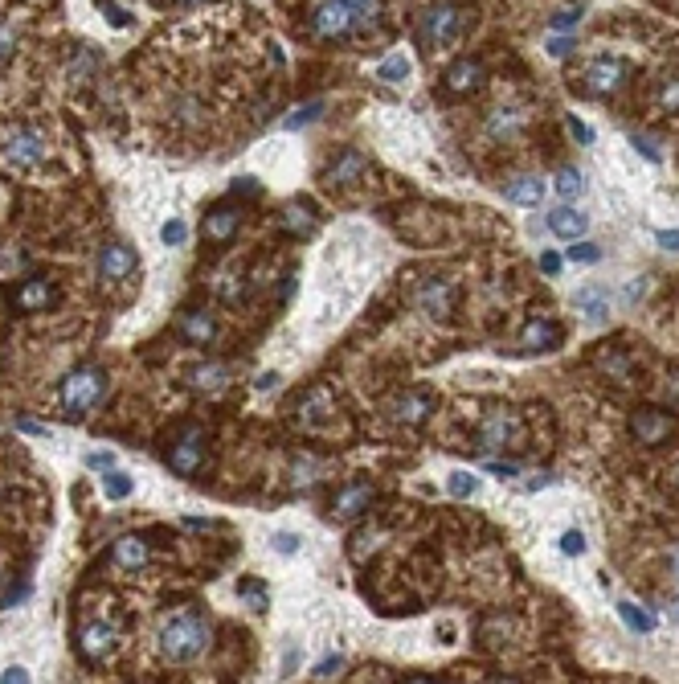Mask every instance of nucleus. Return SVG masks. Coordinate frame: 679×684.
Masks as SVG:
<instances>
[{
    "label": "nucleus",
    "mask_w": 679,
    "mask_h": 684,
    "mask_svg": "<svg viewBox=\"0 0 679 684\" xmlns=\"http://www.w3.org/2000/svg\"><path fill=\"white\" fill-rule=\"evenodd\" d=\"M205 644H209V623L201 615H176L160 627V652L172 664H185V660L201 656Z\"/></svg>",
    "instance_id": "1"
},
{
    "label": "nucleus",
    "mask_w": 679,
    "mask_h": 684,
    "mask_svg": "<svg viewBox=\"0 0 679 684\" xmlns=\"http://www.w3.org/2000/svg\"><path fill=\"white\" fill-rule=\"evenodd\" d=\"M103 390H107L103 369L82 365V369H74V373L62 381V410H66L70 418H82V414L95 410V402L103 398Z\"/></svg>",
    "instance_id": "2"
},
{
    "label": "nucleus",
    "mask_w": 679,
    "mask_h": 684,
    "mask_svg": "<svg viewBox=\"0 0 679 684\" xmlns=\"http://www.w3.org/2000/svg\"><path fill=\"white\" fill-rule=\"evenodd\" d=\"M463 17H467V13H463L459 5H434V9L418 21V41H422V50H446V46H455V37L467 29Z\"/></svg>",
    "instance_id": "3"
},
{
    "label": "nucleus",
    "mask_w": 679,
    "mask_h": 684,
    "mask_svg": "<svg viewBox=\"0 0 679 684\" xmlns=\"http://www.w3.org/2000/svg\"><path fill=\"white\" fill-rule=\"evenodd\" d=\"M356 13L348 0H315L311 5V33L320 41H344L356 29Z\"/></svg>",
    "instance_id": "4"
},
{
    "label": "nucleus",
    "mask_w": 679,
    "mask_h": 684,
    "mask_svg": "<svg viewBox=\"0 0 679 684\" xmlns=\"http://www.w3.org/2000/svg\"><path fill=\"white\" fill-rule=\"evenodd\" d=\"M626 78H630V62H622L614 54H598L581 66V87L590 95H614L626 87Z\"/></svg>",
    "instance_id": "5"
},
{
    "label": "nucleus",
    "mask_w": 679,
    "mask_h": 684,
    "mask_svg": "<svg viewBox=\"0 0 679 684\" xmlns=\"http://www.w3.org/2000/svg\"><path fill=\"white\" fill-rule=\"evenodd\" d=\"M5 160H9L13 168H33V164H41V160H45V136L37 132V127H21V132H13L9 144H5Z\"/></svg>",
    "instance_id": "6"
},
{
    "label": "nucleus",
    "mask_w": 679,
    "mask_h": 684,
    "mask_svg": "<svg viewBox=\"0 0 679 684\" xmlns=\"http://www.w3.org/2000/svg\"><path fill=\"white\" fill-rule=\"evenodd\" d=\"M201 455H205V431H201V426H189L185 439H176V447L168 451V463H172V472H180V476H197Z\"/></svg>",
    "instance_id": "7"
},
{
    "label": "nucleus",
    "mask_w": 679,
    "mask_h": 684,
    "mask_svg": "<svg viewBox=\"0 0 679 684\" xmlns=\"http://www.w3.org/2000/svg\"><path fill=\"white\" fill-rule=\"evenodd\" d=\"M516 414L512 410H495V414H487V422H483V431H479V451H500V447H508L512 439H516Z\"/></svg>",
    "instance_id": "8"
},
{
    "label": "nucleus",
    "mask_w": 679,
    "mask_h": 684,
    "mask_svg": "<svg viewBox=\"0 0 679 684\" xmlns=\"http://www.w3.org/2000/svg\"><path fill=\"white\" fill-rule=\"evenodd\" d=\"M135 271V250L123 242H111L99 250V279L103 283H123Z\"/></svg>",
    "instance_id": "9"
},
{
    "label": "nucleus",
    "mask_w": 679,
    "mask_h": 684,
    "mask_svg": "<svg viewBox=\"0 0 679 684\" xmlns=\"http://www.w3.org/2000/svg\"><path fill=\"white\" fill-rule=\"evenodd\" d=\"M373 504V484H365V480H356V484H348L336 500H332V517L336 521H352V517H360Z\"/></svg>",
    "instance_id": "10"
},
{
    "label": "nucleus",
    "mask_w": 679,
    "mask_h": 684,
    "mask_svg": "<svg viewBox=\"0 0 679 684\" xmlns=\"http://www.w3.org/2000/svg\"><path fill=\"white\" fill-rule=\"evenodd\" d=\"M630 435H635L639 443H647V447H655V443H663L671 435V418L663 410H639L635 418H630Z\"/></svg>",
    "instance_id": "11"
},
{
    "label": "nucleus",
    "mask_w": 679,
    "mask_h": 684,
    "mask_svg": "<svg viewBox=\"0 0 679 684\" xmlns=\"http://www.w3.org/2000/svg\"><path fill=\"white\" fill-rule=\"evenodd\" d=\"M557 345H561V328L553 320H545V316H536L524 328V336H520V349L524 353H553Z\"/></svg>",
    "instance_id": "12"
},
{
    "label": "nucleus",
    "mask_w": 679,
    "mask_h": 684,
    "mask_svg": "<svg viewBox=\"0 0 679 684\" xmlns=\"http://www.w3.org/2000/svg\"><path fill=\"white\" fill-rule=\"evenodd\" d=\"M483 78H487V70H483L479 58H459L455 66L446 70V87L455 91V95H471V91L483 87Z\"/></svg>",
    "instance_id": "13"
},
{
    "label": "nucleus",
    "mask_w": 679,
    "mask_h": 684,
    "mask_svg": "<svg viewBox=\"0 0 679 684\" xmlns=\"http://www.w3.org/2000/svg\"><path fill=\"white\" fill-rule=\"evenodd\" d=\"M78 652H82L86 660H103V656H111V652H115V631H111L107 623H86V627L78 631Z\"/></svg>",
    "instance_id": "14"
},
{
    "label": "nucleus",
    "mask_w": 679,
    "mask_h": 684,
    "mask_svg": "<svg viewBox=\"0 0 679 684\" xmlns=\"http://www.w3.org/2000/svg\"><path fill=\"white\" fill-rule=\"evenodd\" d=\"M13 304H17L21 312H45V308L58 304V287H54L50 279H29V283L17 291Z\"/></svg>",
    "instance_id": "15"
},
{
    "label": "nucleus",
    "mask_w": 679,
    "mask_h": 684,
    "mask_svg": "<svg viewBox=\"0 0 679 684\" xmlns=\"http://www.w3.org/2000/svg\"><path fill=\"white\" fill-rule=\"evenodd\" d=\"M549 230H553L557 238H565V242H577L585 230H590V218H585L581 209H573V205H557V209L549 213Z\"/></svg>",
    "instance_id": "16"
},
{
    "label": "nucleus",
    "mask_w": 679,
    "mask_h": 684,
    "mask_svg": "<svg viewBox=\"0 0 679 684\" xmlns=\"http://www.w3.org/2000/svg\"><path fill=\"white\" fill-rule=\"evenodd\" d=\"M238 222H242V213L234 205H217V209H209V218H205L201 230H205L209 242H230L238 234Z\"/></svg>",
    "instance_id": "17"
},
{
    "label": "nucleus",
    "mask_w": 679,
    "mask_h": 684,
    "mask_svg": "<svg viewBox=\"0 0 679 684\" xmlns=\"http://www.w3.org/2000/svg\"><path fill=\"white\" fill-rule=\"evenodd\" d=\"M418 304L430 312V316H450L455 312V287H450L446 279H430L418 295Z\"/></svg>",
    "instance_id": "18"
},
{
    "label": "nucleus",
    "mask_w": 679,
    "mask_h": 684,
    "mask_svg": "<svg viewBox=\"0 0 679 684\" xmlns=\"http://www.w3.org/2000/svg\"><path fill=\"white\" fill-rule=\"evenodd\" d=\"M545 193H549V185L540 181V177H516V181L504 185V197L512 205H524V209H536L540 201H545Z\"/></svg>",
    "instance_id": "19"
},
{
    "label": "nucleus",
    "mask_w": 679,
    "mask_h": 684,
    "mask_svg": "<svg viewBox=\"0 0 679 684\" xmlns=\"http://www.w3.org/2000/svg\"><path fill=\"white\" fill-rule=\"evenodd\" d=\"M111 558H115L119 570H140L148 562V541L144 537H119L115 549H111Z\"/></svg>",
    "instance_id": "20"
},
{
    "label": "nucleus",
    "mask_w": 679,
    "mask_h": 684,
    "mask_svg": "<svg viewBox=\"0 0 679 684\" xmlns=\"http://www.w3.org/2000/svg\"><path fill=\"white\" fill-rule=\"evenodd\" d=\"M360 173H365V156H360V152H344V156L332 160V168L324 173V181L328 185H352Z\"/></svg>",
    "instance_id": "21"
},
{
    "label": "nucleus",
    "mask_w": 679,
    "mask_h": 684,
    "mask_svg": "<svg viewBox=\"0 0 679 684\" xmlns=\"http://www.w3.org/2000/svg\"><path fill=\"white\" fill-rule=\"evenodd\" d=\"M189 381H193V390H201V394H221L225 390V381H230V369L225 365H197L193 373H189Z\"/></svg>",
    "instance_id": "22"
},
{
    "label": "nucleus",
    "mask_w": 679,
    "mask_h": 684,
    "mask_svg": "<svg viewBox=\"0 0 679 684\" xmlns=\"http://www.w3.org/2000/svg\"><path fill=\"white\" fill-rule=\"evenodd\" d=\"M180 336H185L189 345H209L213 340V316L209 312H185L180 316Z\"/></svg>",
    "instance_id": "23"
},
{
    "label": "nucleus",
    "mask_w": 679,
    "mask_h": 684,
    "mask_svg": "<svg viewBox=\"0 0 679 684\" xmlns=\"http://www.w3.org/2000/svg\"><path fill=\"white\" fill-rule=\"evenodd\" d=\"M430 410H434V402H430L426 394H405V398H397L393 418H397V422L418 426V422H426V414H430Z\"/></svg>",
    "instance_id": "24"
},
{
    "label": "nucleus",
    "mask_w": 679,
    "mask_h": 684,
    "mask_svg": "<svg viewBox=\"0 0 679 684\" xmlns=\"http://www.w3.org/2000/svg\"><path fill=\"white\" fill-rule=\"evenodd\" d=\"M311 226H315V218H311V205L307 201H287L283 205V230L287 234L303 238V234H311Z\"/></svg>",
    "instance_id": "25"
},
{
    "label": "nucleus",
    "mask_w": 679,
    "mask_h": 684,
    "mask_svg": "<svg viewBox=\"0 0 679 684\" xmlns=\"http://www.w3.org/2000/svg\"><path fill=\"white\" fill-rule=\"evenodd\" d=\"M573 304L577 308H585L594 320H602L606 312H610V304H606V291L602 287H581V291H573Z\"/></svg>",
    "instance_id": "26"
},
{
    "label": "nucleus",
    "mask_w": 679,
    "mask_h": 684,
    "mask_svg": "<svg viewBox=\"0 0 679 684\" xmlns=\"http://www.w3.org/2000/svg\"><path fill=\"white\" fill-rule=\"evenodd\" d=\"M618 619L635 631V635H651L655 631V619L643 611V607H635V603H618Z\"/></svg>",
    "instance_id": "27"
},
{
    "label": "nucleus",
    "mask_w": 679,
    "mask_h": 684,
    "mask_svg": "<svg viewBox=\"0 0 679 684\" xmlns=\"http://www.w3.org/2000/svg\"><path fill=\"white\" fill-rule=\"evenodd\" d=\"M553 189L565 197V201H577L585 193V177L577 173V168H561V173L553 177Z\"/></svg>",
    "instance_id": "28"
},
{
    "label": "nucleus",
    "mask_w": 679,
    "mask_h": 684,
    "mask_svg": "<svg viewBox=\"0 0 679 684\" xmlns=\"http://www.w3.org/2000/svg\"><path fill=\"white\" fill-rule=\"evenodd\" d=\"M410 58H405V54H393V58H385L381 66H377V78L381 82H405V78H410Z\"/></svg>",
    "instance_id": "29"
},
{
    "label": "nucleus",
    "mask_w": 679,
    "mask_h": 684,
    "mask_svg": "<svg viewBox=\"0 0 679 684\" xmlns=\"http://www.w3.org/2000/svg\"><path fill=\"white\" fill-rule=\"evenodd\" d=\"M446 492L459 496V500H471V496L479 492V480H475L471 472H450V476H446Z\"/></svg>",
    "instance_id": "30"
},
{
    "label": "nucleus",
    "mask_w": 679,
    "mask_h": 684,
    "mask_svg": "<svg viewBox=\"0 0 679 684\" xmlns=\"http://www.w3.org/2000/svg\"><path fill=\"white\" fill-rule=\"evenodd\" d=\"M655 103H659L663 111H679V74L659 82V87H655Z\"/></svg>",
    "instance_id": "31"
},
{
    "label": "nucleus",
    "mask_w": 679,
    "mask_h": 684,
    "mask_svg": "<svg viewBox=\"0 0 679 684\" xmlns=\"http://www.w3.org/2000/svg\"><path fill=\"white\" fill-rule=\"evenodd\" d=\"M516 127H520V119H516L512 111H495V115H491V123H487V132H491L495 140H508V136L516 132Z\"/></svg>",
    "instance_id": "32"
},
{
    "label": "nucleus",
    "mask_w": 679,
    "mask_h": 684,
    "mask_svg": "<svg viewBox=\"0 0 679 684\" xmlns=\"http://www.w3.org/2000/svg\"><path fill=\"white\" fill-rule=\"evenodd\" d=\"M565 254H569V263H598L602 259V246H594V242H573Z\"/></svg>",
    "instance_id": "33"
},
{
    "label": "nucleus",
    "mask_w": 679,
    "mask_h": 684,
    "mask_svg": "<svg viewBox=\"0 0 679 684\" xmlns=\"http://www.w3.org/2000/svg\"><path fill=\"white\" fill-rule=\"evenodd\" d=\"M107 496L111 500H123V496H131V476H123V472H107Z\"/></svg>",
    "instance_id": "34"
},
{
    "label": "nucleus",
    "mask_w": 679,
    "mask_h": 684,
    "mask_svg": "<svg viewBox=\"0 0 679 684\" xmlns=\"http://www.w3.org/2000/svg\"><path fill=\"white\" fill-rule=\"evenodd\" d=\"M561 553H569V558H581V553H585V533L581 529L561 533Z\"/></svg>",
    "instance_id": "35"
},
{
    "label": "nucleus",
    "mask_w": 679,
    "mask_h": 684,
    "mask_svg": "<svg viewBox=\"0 0 679 684\" xmlns=\"http://www.w3.org/2000/svg\"><path fill=\"white\" fill-rule=\"evenodd\" d=\"M160 238H164V246H180V242L189 238V230H185V222H180V218H172V222H164Z\"/></svg>",
    "instance_id": "36"
},
{
    "label": "nucleus",
    "mask_w": 679,
    "mask_h": 684,
    "mask_svg": "<svg viewBox=\"0 0 679 684\" xmlns=\"http://www.w3.org/2000/svg\"><path fill=\"white\" fill-rule=\"evenodd\" d=\"M238 594L246 598V603H250L254 611H266V590H262L258 582H242V586H238Z\"/></svg>",
    "instance_id": "37"
},
{
    "label": "nucleus",
    "mask_w": 679,
    "mask_h": 684,
    "mask_svg": "<svg viewBox=\"0 0 679 684\" xmlns=\"http://www.w3.org/2000/svg\"><path fill=\"white\" fill-rule=\"evenodd\" d=\"M315 472H320V463H315V459H299V463H295V472H291V484H295V488H303V484H311V476H315Z\"/></svg>",
    "instance_id": "38"
},
{
    "label": "nucleus",
    "mask_w": 679,
    "mask_h": 684,
    "mask_svg": "<svg viewBox=\"0 0 679 684\" xmlns=\"http://www.w3.org/2000/svg\"><path fill=\"white\" fill-rule=\"evenodd\" d=\"M348 5H352V13L360 21H377L381 17V0H348Z\"/></svg>",
    "instance_id": "39"
},
{
    "label": "nucleus",
    "mask_w": 679,
    "mask_h": 684,
    "mask_svg": "<svg viewBox=\"0 0 679 684\" xmlns=\"http://www.w3.org/2000/svg\"><path fill=\"white\" fill-rule=\"evenodd\" d=\"M324 111V103H311V107H299L291 119H287V127H291V132H295V127H303V123H311V115H320Z\"/></svg>",
    "instance_id": "40"
},
{
    "label": "nucleus",
    "mask_w": 679,
    "mask_h": 684,
    "mask_svg": "<svg viewBox=\"0 0 679 684\" xmlns=\"http://www.w3.org/2000/svg\"><path fill=\"white\" fill-rule=\"evenodd\" d=\"M17 46V29L13 25H0V58H9Z\"/></svg>",
    "instance_id": "41"
},
{
    "label": "nucleus",
    "mask_w": 679,
    "mask_h": 684,
    "mask_svg": "<svg viewBox=\"0 0 679 684\" xmlns=\"http://www.w3.org/2000/svg\"><path fill=\"white\" fill-rule=\"evenodd\" d=\"M95 5H99V9H103V13L111 17V21H115V25H131V17H127V13L119 9V5H111V0H95Z\"/></svg>",
    "instance_id": "42"
},
{
    "label": "nucleus",
    "mask_w": 679,
    "mask_h": 684,
    "mask_svg": "<svg viewBox=\"0 0 679 684\" xmlns=\"http://www.w3.org/2000/svg\"><path fill=\"white\" fill-rule=\"evenodd\" d=\"M630 144H635V148H639V152H643L651 164H659V148H655L651 140H643V136H630Z\"/></svg>",
    "instance_id": "43"
},
{
    "label": "nucleus",
    "mask_w": 679,
    "mask_h": 684,
    "mask_svg": "<svg viewBox=\"0 0 679 684\" xmlns=\"http://www.w3.org/2000/svg\"><path fill=\"white\" fill-rule=\"evenodd\" d=\"M569 50H573V37H553V41H549V54H553V58H565Z\"/></svg>",
    "instance_id": "44"
},
{
    "label": "nucleus",
    "mask_w": 679,
    "mask_h": 684,
    "mask_svg": "<svg viewBox=\"0 0 679 684\" xmlns=\"http://www.w3.org/2000/svg\"><path fill=\"white\" fill-rule=\"evenodd\" d=\"M540 271H545V275H557V271H561V254H553V250L540 254Z\"/></svg>",
    "instance_id": "45"
},
{
    "label": "nucleus",
    "mask_w": 679,
    "mask_h": 684,
    "mask_svg": "<svg viewBox=\"0 0 679 684\" xmlns=\"http://www.w3.org/2000/svg\"><path fill=\"white\" fill-rule=\"evenodd\" d=\"M275 549H279V553H295V549H299V537H295V533H279V537H275Z\"/></svg>",
    "instance_id": "46"
},
{
    "label": "nucleus",
    "mask_w": 679,
    "mask_h": 684,
    "mask_svg": "<svg viewBox=\"0 0 679 684\" xmlns=\"http://www.w3.org/2000/svg\"><path fill=\"white\" fill-rule=\"evenodd\" d=\"M655 242H659L663 250H679V230H659Z\"/></svg>",
    "instance_id": "47"
},
{
    "label": "nucleus",
    "mask_w": 679,
    "mask_h": 684,
    "mask_svg": "<svg viewBox=\"0 0 679 684\" xmlns=\"http://www.w3.org/2000/svg\"><path fill=\"white\" fill-rule=\"evenodd\" d=\"M569 132H573L581 144H590V140H594V132H590V127H585L581 119H569Z\"/></svg>",
    "instance_id": "48"
},
{
    "label": "nucleus",
    "mask_w": 679,
    "mask_h": 684,
    "mask_svg": "<svg viewBox=\"0 0 679 684\" xmlns=\"http://www.w3.org/2000/svg\"><path fill=\"white\" fill-rule=\"evenodd\" d=\"M491 476H516V463H487Z\"/></svg>",
    "instance_id": "49"
},
{
    "label": "nucleus",
    "mask_w": 679,
    "mask_h": 684,
    "mask_svg": "<svg viewBox=\"0 0 679 684\" xmlns=\"http://www.w3.org/2000/svg\"><path fill=\"white\" fill-rule=\"evenodd\" d=\"M336 668H340V660H324L320 668H315V676H320V680H328V676H332Z\"/></svg>",
    "instance_id": "50"
},
{
    "label": "nucleus",
    "mask_w": 679,
    "mask_h": 684,
    "mask_svg": "<svg viewBox=\"0 0 679 684\" xmlns=\"http://www.w3.org/2000/svg\"><path fill=\"white\" fill-rule=\"evenodd\" d=\"M279 386V373H262L258 377V390H275Z\"/></svg>",
    "instance_id": "51"
},
{
    "label": "nucleus",
    "mask_w": 679,
    "mask_h": 684,
    "mask_svg": "<svg viewBox=\"0 0 679 684\" xmlns=\"http://www.w3.org/2000/svg\"><path fill=\"white\" fill-rule=\"evenodd\" d=\"M0 680H9V684L17 680V684H25V680H29V672H25V668H9V672H5V676H0Z\"/></svg>",
    "instance_id": "52"
},
{
    "label": "nucleus",
    "mask_w": 679,
    "mask_h": 684,
    "mask_svg": "<svg viewBox=\"0 0 679 684\" xmlns=\"http://www.w3.org/2000/svg\"><path fill=\"white\" fill-rule=\"evenodd\" d=\"M573 25H577V13H569V17H557V21H553V29H561V33H565V29H573Z\"/></svg>",
    "instance_id": "53"
},
{
    "label": "nucleus",
    "mask_w": 679,
    "mask_h": 684,
    "mask_svg": "<svg viewBox=\"0 0 679 684\" xmlns=\"http://www.w3.org/2000/svg\"><path fill=\"white\" fill-rule=\"evenodd\" d=\"M86 463H90V467H111V463H115V459H111V455H90V459H86Z\"/></svg>",
    "instance_id": "54"
},
{
    "label": "nucleus",
    "mask_w": 679,
    "mask_h": 684,
    "mask_svg": "<svg viewBox=\"0 0 679 684\" xmlns=\"http://www.w3.org/2000/svg\"><path fill=\"white\" fill-rule=\"evenodd\" d=\"M180 5H193V0H180Z\"/></svg>",
    "instance_id": "55"
}]
</instances>
